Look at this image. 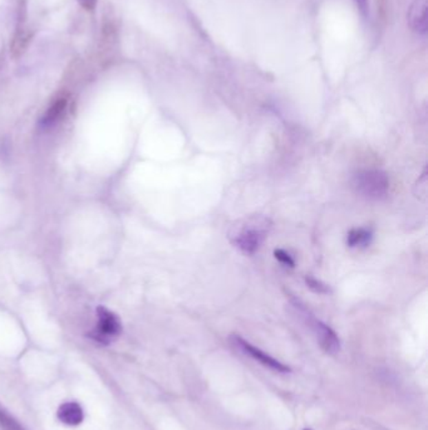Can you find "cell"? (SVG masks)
I'll use <instances>...</instances> for the list:
<instances>
[{
    "label": "cell",
    "mask_w": 428,
    "mask_h": 430,
    "mask_svg": "<svg viewBox=\"0 0 428 430\" xmlns=\"http://www.w3.org/2000/svg\"><path fill=\"white\" fill-rule=\"evenodd\" d=\"M270 228L269 218L264 215H250L237 221L228 230V239L239 251L251 256L260 249Z\"/></svg>",
    "instance_id": "1"
},
{
    "label": "cell",
    "mask_w": 428,
    "mask_h": 430,
    "mask_svg": "<svg viewBox=\"0 0 428 430\" xmlns=\"http://www.w3.org/2000/svg\"><path fill=\"white\" fill-rule=\"evenodd\" d=\"M353 187L368 201H382L389 192V178L383 170L365 169L354 175Z\"/></svg>",
    "instance_id": "2"
},
{
    "label": "cell",
    "mask_w": 428,
    "mask_h": 430,
    "mask_svg": "<svg viewBox=\"0 0 428 430\" xmlns=\"http://www.w3.org/2000/svg\"><path fill=\"white\" fill-rule=\"evenodd\" d=\"M304 314L307 317L308 323L314 331L315 337L318 340V344L321 345V349L329 355H336L341 351V341L336 331L330 329L328 325L321 322V320H317L313 316L309 315V312L306 309H304Z\"/></svg>",
    "instance_id": "3"
},
{
    "label": "cell",
    "mask_w": 428,
    "mask_h": 430,
    "mask_svg": "<svg viewBox=\"0 0 428 430\" xmlns=\"http://www.w3.org/2000/svg\"><path fill=\"white\" fill-rule=\"evenodd\" d=\"M97 316H98V325L97 330L92 334L94 340L100 342H108L111 338L117 337L122 331V325L120 318L111 312L106 307H98L97 309Z\"/></svg>",
    "instance_id": "4"
},
{
    "label": "cell",
    "mask_w": 428,
    "mask_h": 430,
    "mask_svg": "<svg viewBox=\"0 0 428 430\" xmlns=\"http://www.w3.org/2000/svg\"><path fill=\"white\" fill-rule=\"evenodd\" d=\"M234 342H235L236 346H237L242 351L245 352L246 355H249L250 358L257 360V362L263 364V365L269 367L271 370L278 371V373H289V371H290V367H289V366L281 364L277 358H271L270 355H268V354L263 351V350H260V349H257L255 346L249 344L248 341H245L242 337L234 336Z\"/></svg>",
    "instance_id": "5"
},
{
    "label": "cell",
    "mask_w": 428,
    "mask_h": 430,
    "mask_svg": "<svg viewBox=\"0 0 428 430\" xmlns=\"http://www.w3.org/2000/svg\"><path fill=\"white\" fill-rule=\"evenodd\" d=\"M408 23L409 27L416 33L425 34L428 27V4L427 0H414L408 12Z\"/></svg>",
    "instance_id": "6"
},
{
    "label": "cell",
    "mask_w": 428,
    "mask_h": 430,
    "mask_svg": "<svg viewBox=\"0 0 428 430\" xmlns=\"http://www.w3.org/2000/svg\"><path fill=\"white\" fill-rule=\"evenodd\" d=\"M58 419L67 425H79L85 419V413L77 402H65L58 409Z\"/></svg>",
    "instance_id": "7"
},
{
    "label": "cell",
    "mask_w": 428,
    "mask_h": 430,
    "mask_svg": "<svg viewBox=\"0 0 428 430\" xmlns=\"http://www.w3.org/2000/svg\"><path fill=\"white\" fill-rule=\"evenodd\" d=\"M65 108H67V97L62 96L50 105V108H48V111L45 112V115L41 121V126L42 127H50L54 123H57L59 119L65 114Z\"/></svg>",
    "instance_id": "8"
},
{
    "label": "cell",
    "mask_w": 428,
    "mask_h": 430,
    "mask_svg": "<svg viewBox=\"0 0 428 430\" xmlns=\"http://www.w3.org/2000/svg\"><path fill=\"white\" fill-rule=\"evenodd\" d=\"M373 232L370 228H354L347 236V244L350 248H365L372 243Z\"/></svg>",
    "instance_id": "9"
},
{
    "label": "cell",
    "mask_w": 428,
    "mask_h": 430,
    "mask_svg": "<svg viewBox=\"0 0 428 430\" xmlns=\"http://www.w3.org/2000/svg\"><path fill=\"white\" fill-rule=\"evenodd\" d=\"M306 283H307L308 288H310L315 294H332V289H330V287H329L327 283H324L323 280H317V278L312 277V276H307V277H306Z\"/></svg>",
    "instance_id": "10"
},
{
    "label": "cell",
    "mask_w": 428,
    "mask_h": 430,
    "mask_svg": "<svg viewBox=\"0 0 428 430\" xmlns=\"http://www.w3.org/2000/svg\"><path fill=\"white\" fill-rule=\"evenodd\" d=\"M274 256H275V258L278 259L280 263L288 265V267H292V268L295 267V260H294L293 257L288 252L284 251V249H275Z\"/></svg>",
    "instance_id": "11"
},
{
    "label": "cell",
    "mask_w": 428,
    "mask_h": 430,
    "mask_svg": "<svg viewBox=\"0 0 428 430\" xmlns=\"http://www.w3.org/2000/svg\"><path fill=\"white\" fill-rule=\"evenodd\" d=\"M416 189H418V192H416L418 198L426 199L427 196V172H423L421 178L417 181Z\"/></svg>",
    "instance_id": "12"
},
{
    "label": "cell",
    "mask_w": 428,
    "mask_h": 430,
    "mask_svg": "<svg viewBox=\"0 0 428 430\" xmlns=\"http://www.w3.org/2000/svg\"><path fill=\"white\" fill-rule=\"evenodd\" d=\"M0 424L4 425L8 430H23L18 424L15 423L13 419H10L9 416H6L4 413L0 411Z\"/></svg>",
    "instance_id": "13"
},
{
    "label": "cell",
    "mask_w": 428,
    "mask_h": 430,
    "mask_svg": "<svg viewBox=\"0 0 428 430\" xmlns=\"http://www.w3.org/2000/svg\"><path fill=\"white\" fill-rule=\"evenodd\" d=\"M79 3L82 7L86 8L87 10H93L97 4V0H79Z\"/></svg>",
    "instance_id": "14"
},
{
    "label": "cell",
    "mask_w": 428,
    "mask_h": 430,
    "mask_svg": "<svg viewBox=\"0 0 428 430\" xmlns=\"http://www.w3.org/2000/svg\"><path fill=\"white\" fill-rule=\"evenodd\" d=\"M358 4H359V7L362 8V9H365V6H367V0H357Z\"/></svg>",
    "instance_id": "15"
},
{
    "label": "cell",
    "mask_w": 428,
    "mask_h": 430,
    "mask_svg": "<svg viewBox=\"0 0 428 430\" xmlns=\"http://www.w3.org/2000/svg\"><path fill=\"white\" fill-rule=\"evenodd\" d=\"M304 430H310V429H304Z\"/></svg>",
    "instance_id": "16"
}]
</instances>
